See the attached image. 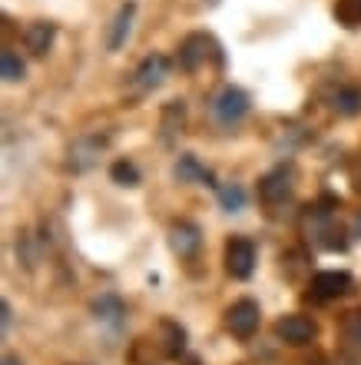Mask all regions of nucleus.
<instances>
[{
  "mask_svg": "<svg viewBox=\"0 0 361 365\" xmlns=\"http://www.w3.org/2000/svg\"><path fill=\"white\" fill-rule=\"evenodd\" d=\"M23 73H27V67H23L20 53L7 47L4 53H0V77L7 80V83H17V80H23Z\"/></svg>",
  "mask_w": 361,
  "mask_h": 365,
  "instance_id": "nucleus-14",
  "label": "nucleus"
},
{
  "mask_svg": "<svg viewBox=\"0 0 361 365\" xmlns=\"http://www.w3.org/2000/svg\"><path fill=\"white\" fill-rule=\"evenodd\" d=\"M166 77H169V57H162V53H150V57L140 63V70H136V83L143 90L159 87Z\"/></svg>",
  "mask_w": 361,
  "mask_h": 365,
  "instance_id": "nucleus-8",
  "label": "nucleus"
},
{
  "mask_svg": "<svg viewBox=\"0 0 361 365\" xmlns=\"http://www.w3.org/2000/svg\"><path fill=\"white\" fill-rule=\"evenodd\" d=\"M219 202H222V210L226 212H239L246 206V190L236 186V182H229V186H219Z\"/></svg>",
  "mask_w": 361,
  "mask_h": 365,
  "instance_id": "nucleus-18",
  "label": "nucleus"
},
{
  "mask_svg": "<svg viewBox=\"0 0 361 365\" xmlns=\"http://www.w3.org/2000/svg\"><path fill=\"white\" fill-rule=\"evenodd\" d=\"M226 269L232 279H248L256 272V246L252 240H229L226 246Z\"/></svg>",
  "mask_w": 361,
  "mask_h": 365,
  "instance_id": "nucleus-3",
  "label": "nucleus"
},
{
  "mask_svg": "<svg viewBox=\"0 0 361 365\" xmlns=\"http://www.w3.org/2000/svg\"><path fill=\"white\" fill-rule=\"evenodd\" d=\"M93 312H96V319H103V322H120V319L126 316V306H123V299L120 296L103 292V296L93 302Z\"/></svg>",
  "mask_w": 361,
  "mask_h": 365,
  "instance_id": "nucleus-13",
  "label": "nucleus"
},
{
  "mask_svg": "<svg viewBox=\"0 0 361 365\" xmlns=\"http://www.w3.org/2000/svg\"><path fill=\"white\" fill-rule=\"evenodd\" d=\"M288 192H292V176H288L286 170H276V173L262 176V182H258V200L266 202V206L286 202Z\"/></svg>",
  "mask_w": 361,
  "mask_h": 365,
  "instance_id": "nucleus-7",
  "label": "nucleus"
},
{
  "mask_svg": "<svg viewBox=\"0 0 361 365\" xmlns=\"http://www.w3.org/2000/svg\"><path fill=\"white\" fill-rule=\"evenodd\" d=\"M352 276L348 272H338V269H325V272H315L312 279V296L322 299V302H332V299H342L352 292Z\"/></svg>",
  "mask_w": 361,
  "mask_h": 365,
  "instance_id": "nucleus-4",
  "label": "nucleus"
},
{
  "mask_svg": "<svg viewBox=\"0 0 361 365\" xmlns=\"http://www.w3.org/2000/svg\"><path fill=\"white\" fill-rule=\"evenodd\" d=\"M355 236H361V212L355 216Z\"/></svg>",
  "mask_w": 361,
  "mask_h": 365,
  "instance_id": "nucleus-22",
  "label": "nucleus"
},
{
  "mask_svg": "<svg viewBox=\"0 0 361 365\" xmlns=\"http://www.w3.org/2000/svg\"><path fill=\"white\" fill-rule=\"evenodd\" d=\"M276 332L288 346H308L315 339V332H318V326H315L308 316H286V319H278Z\"/></svg>",
  "mask_w": 361,
  "mask_h": 365,
  "instance_id": "nucleus-5",
  "label": "nucleus"
},
{
  "mask_svg": "<svg viewBox=\"0 0 361 365\" xmlns=\"http://www.w3.org/2000/svg\"><path fill=\"white\" fill-rule=\"evenodd\" d=\"M0 322H4V329L10 326V302H4V306H0Z\"/></svg>",
  "mask_w": 361,
  "mask_h": 365,
  "instance_id": "nucleus-21",
  "label": "nucleus"
},
{
  "mask_svg": "<svg viewBox=\"0 0 361 365\" xmlns=\"http://www.w3.org/2000/svg\"><path fill=\"white\" fill-rule=\"evenodd\" d=\"M133 20H136V4L130 0V4H123L120 7V14H116L113 27H110V37H106V50H120L130 40V34H133Z\"/></svg>",
  "mask_w": 361,
  "mask_h": 365,
  "instance_id": "nucleus-10",
  "label": "nucleus"
},
{
  "mask_svg": "<svg viewBox=\"0 0 361 365\" xmlns=\"http://www.w3.org/2000/svg\"><path fill=\"white\" fill-rule=\"evenodd\" d=\"M176 180H182V182H209V186H216L212 182V173L206 170V166L196 160V156H179V163H176Z\"/></svg>",
  "mask_w": 361,
  "mask_h": 365,
  "instance_id": "nucleus-12",
  "label": "nucleus"
},
{
  "mask_svg": "<svg viewBox=\"0 0 361 365\" xmlns=\"http://www.w3.org/2000/svg\"><path fill=\"white\" fill-rule=\"evenodd\" d=\"M110 176H113V182H120V186H136V182H140V170H136L130 160H116V163L110 166Z\"/></svg>",
  "mask_w": 361,
  "mask_h": 365,
  "instance_id": "nucleus-19",
  "label": "nucleus"
},
{
  "mask_svg": "<svg viewBox=\"0 0 361 365\" xmlns=\"http://www.w3.org/2000/svg\"><path fill=\"white\" fill-rule=\"evenodd\" d=\"M335 110L342 116H358L361 113V90L355 87H342L335 93Z\"/></svg>",
  "mask_w": 361,
  "mask_h": 365,
  "instance_id": "nucleus-16",
  "label": "nucleus"
},
{
  "mask_svg": "<svg viewBox=\"0 0 361 365\" xmlns=\"http://www.w3.org/2000/svg\"><path fill=\"white\" fill-rule=\"evenodd\" d=\"M335 20L348 30L361 27V0H338L335 4Z\"/></svg>",
  "mask_w": 361,
  "mask_h": 365,
  "instance_id": "nucleus-15",
  "label": "nucleus"
},
{
  "mask_svg": "<svg viewBox=\"0 0 361 365\" xmlns=\"http://www.w3.org/2000/svg\"><path fill=\"white\" fill-rule=\"evenodd\" d=\"M4 365H23V362H20V359H14V356H7V359H4Z\"/></svg>",
  "mask_w": 361,
  "mask_h": 365,
  "instance_id": "nucleus-23",
  "label": "nucleus"
},
{
  "mask_svg": "<svg viewBox=\"0 0 361 365\" xmlns=\"http://www.w3.org/2000/svg\"><path fill=\"white\" fill-rule=\"evenodd\" d=\"M209 37H202V34H192V37L182 40V47H179V67L182 70H196L206 60V53H209Z\"/></svg>",
  "mask_w": 361,
  "mask_h": 365,
  "instance_id": "nucleus-11",
  "label": "nucleus"
},
{
  "mask_svg": "<svg viewBox=\"0 0 361 365\" xmlns=\"http://www.w3.org/2000/svg\"><path fill=\"white\" fill-rule=\"evenodd\" d=\"M162 332H166V356L169 359H179L182 356V349H186V329L182 326H176V322H169V319H166V322H162Z\"/></svg>",
  "mask_w": 361,
  "mask_h": 365,
  "instance_id": "nucleus-17",
  "label": "nucleus"
},
{
  "mask_svg": "<svg viewBox=\"0 0 361 365\" xmlns=\"http://www.w3.org/2000/svg\"><path fill=\"white\" fill-rule=\"evenodd\" d=\"M342 332H345V339H348L355 349H361V309H352V312L345 316Z\"/></svg>",
  "mask_w": 361,
  "mask_h": 365,
  "instance_id": "nucleus-20",
  "label": "nucleus"
},
{
  "mask_svg": "<svg viewBox=\"0 0 361 365\" xmlns=\"http://www.w3.org/2000/svg\"><path fill=\"white\" fill-rule=\"evenodd\" d=\"M169 242H172V252L179 256V259H192L196 252H199V246H202V232H199V226L196 222H176L169 230Z\"/></svg>",
  "mask_w": 361,
  "mask_h": 365,
  "instance_id": "nucleus-6",
  "label": "nucleus"
},
{
  "mask_svg": "<svg viewBox=\"0 0 361 365\" xmlns=\"http://www.w3.org/2000/svg\"><path fill=\"white\" fill-rule=\"evenodd\" d=\"M258 322H262V312H258V302H252V299H239L226 312V326L236 339H252Z\"/></svg>",
  "mask_w": 361,
  "mask_h": 365,
  "instance_id": "nucleus-2",
  "label": "nucleus"
},
{
  "mask_svg": "<svg viewBox=\"0 0 361 365\" xmlns=\"http://www.w3.org/2000/svg\"><path fill=\"white\" fill-rule=\"evenodd\" d=\"M248 110H252V100H248L246 90H239V87H222V93L212 100V113H216V120L222 126L242 123L248 116Z\"/></svg>",
  "mask_w": 361,
  "mask_h": 365,
  "instance_id": "nucleus-1",
  "label": "nucleus"
},
{
  "mask_svg": "<svg viewBox=\"0 0 361 365\" xmlns=\"http://www.w3.org/2000/svg\"><path fill=\"white\" fill-rule=\"evenodd\" d=\"M53 40H57V27L47 24V20H33L27 27V34H23V43H27V50L33 57H43L53 47Z\"/></svg>",
  "mask_w": 361,
  "mask_h": 365,
  "instance_id": "nucleus-9",
  "label": "nucleus"
}]
</instances>
